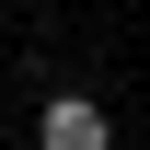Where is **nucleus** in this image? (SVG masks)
Segmentation results:
<instances>
[{
  "instance_id": "obj_1",
  "label": "nucleus",
  "mask_w": 150,
  "mask_h": 150,
  "mask_svg": "<svg viewBox=\"0 0 150 150\" xmlns=\"http://www.w3.org/2000/svg\"><path fill=\"white\" fill-rule=\"evenodd\" d=\"M35 150H115V115L93 93H46L35 104Z\"/></svg>"
}]
</instances>
